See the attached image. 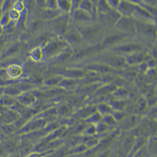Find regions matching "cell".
Masks as SVG:
<instances>
[{
  "label": "cell",
  "mask_w": 157,
  "mask_h": 157,
  "mask_svg": "<svg viewBox=\"0 0 157 157\" xmlns=\"http://www.w3.org/2000/svg\"><path fill=\"white\" fill-rule=\"evenodd\" d=\"M136 33H139L143 36L150 39H155L157 36V29L155 23L144 22L136 21Z\"/></svg>",
  "instance_id": "obj_7"
},
{
  "label": "cell",
  "mask_w": 157,
  "mask_h": 157,
  "mask_svg": "<svg viewBox=\"0 0 157 157\" xmlns=\"http://www.w3.org/2000/svg\"><path fill=\"white\" fill-rule=\"evenodd\" d=\"M74 51L71 48L68 47L59 53L57 56L53 58L52 63L54 64H63L69 61L73 57Z\"/></svg>",
  "instance_id": "obj_14"
},
{
  "label": "cell",
  "mask_w": 157,
  "mask_h": 157,
  "mask_svg": "<svg viewBox=\"0 0 157 157\" xmlns=\"http://www.w3.org/2000/svg\"><path fill=\"white\" fill-rule=\"evenodd\" d=\"M136 138V136H127L123 140L122 142V150L124 153L127 154L128 155L133 147Z\"/></svg>",
  "instance_id": "obj_18"
},
{
  "label": "cell",
  "mask_w": 157,
  "mask_h": 157,
  "mask_svg": "<svg viewBox=\"0 0 157 157\" xmlns=\"http://www.w3.org/2000/svg\"><path fill=\"white\" fill-rule=\"evenodd\" d=\"M101 61H97L107 65L113 68H121L126 64L124 56L116 53H110L104 55L101 57Z\"/></svg>",
  "instance_id": "obj_3"
},
{
  "label": "cell",
  "mask_w": 157,
  "mask_h": 157,
  "mask_svg": "<svg viewBox=\"0 0 157 157\" xmlns=\"http://www.w3.org/2000/svg\"><path fill=\"white\" fill-rule=\"evenodd\" d=\"M102 115L98 111L95 112L86 119V121L88 123H91L93 125H96L102 121Z\"/></svg>",
  "instance_id": "obj_29"
},
{
  "label": "cell",
  "mask_w": 157,
  "mask_h": 157,
  "mask_svg": "<svg viewBox=\"0 0 157 157\" xmlns=\"http://www.w3.org/2000/svg\"><path fill=\"white\" fill-rule=\"evenodd\" d=\"M97 111L103 116L105 115L110 114L113 111V109L108 104L101 103L97 107Z\"/></svg>",
  "instance_id": "obj_27"
},
{
  "label": "cell",
  "mask_w": 157,
  "mask_h": 157,
  "mask_svg": "<svg viewBox=\"0 0 157 157\" xmlns=\"http://www.w3.org/2000/svg\"><path fill=\"white\" fill-rule=\"evenodd\" d=\"M128 35L120 31L110 33L103 38L102 42L100 44L101 48L104 49L109 47H114L121 44L122 42L128 37Z\"/></svg>",
  "instance_id": "obj_4"
},
{
  "label": "cell",
  "mask_w": 157,
  "mask_h": 157,
  "mask_svg": "<svg viewBox=\"0 0 157 157\" xmlns=\"http://www.w3.org/2000/svg\"><path fill=\"white\" fill-rule=\"evenodd\" d=\"M63 14H64V13H63L58 9L52 10L45 8L43 13V18L45 20L52 21Z\"/></svg>",
  "instance_id": "obj_21"
},
{
  "label": "cell",
  "mask_w": 157,
  "mask_h": 157,
  "mask_svg": "<svg viewBox=\"0 0 157 157\" xmlns=\"http://www.w3.org/2000/svg\"><path fill=\"white\" fill-rule=\"evenodd\" d=\"M147 57L148 54L143 51H141L127 56L125 58L126 64L129 65H138L143 62L146 61Z\"/></svg>",
  "instance_id": "obj_12"
},
{
  "label": "cell",
  "mask_w": 157,
  "mask_h": 157,
  "mask_svg": "<svg viewBox=\"0 0 157 157\" xmlns=\"http://www.w3.org/2000/svg\"><path fill=\"white\" fill-rule=\"evenodd\" d=\"M70 47L64 39L54 38L45 44L42 49L43 58L46 59L54 58L62 51Z\"/></svg>",
  "instance_id": "obj_1"
},
{
  "label": "cell",
  "mask_w": 157,
  "mask_h": 157,
  "mask_svg": "<svg viewBox=\"0 0 157 157\" xmlns=\"http://www.w3.org/2000/svg\"><path fill=\"white\" fill-rule=\"evenodd\" d=\"M22 103L25 105H32L36 102V98L35 96L29 93L24 94L21 98Z\"/></svg>",
  "instance_id": "obj_30"
},
{
  "label": "cell",
  "mask_w": 157,
  "mask_h": 157,
  "mask_svg": "<svg viewBox=\"0 0 157 157\" xmlns=\"http://www.w3.org/2000/svg\"><path fill=\"white\" fill-rule=\"evenodd\" d=\"M148 104V102L147 101V100L145 98H144L143 97L140 98V100L138 101V109L139 111L141 112L144 111L147 106Z\"/></svg>",
  "instance_id": "obj_35"
},
{
  "label": "cell",
  "mask_w": 157,
  "mask_h": 157,
  "mask_svg": "<svg viewBox=\"0 0 157 157\" xmlns=\"http://www.w3.org/2000/svg\"><path fill=\"white\" fill-rule=\"evenodd\" d=\"M45 8L47 9H58L57 1L49 0L45 1Z\"/></svg>",
  "instance_id": "obj_36"
},
{
  "label": "cell",
  "mask_w": 157,
  "mask_h": 157,
  "mask_svg": "<svg viewBox=\"0 0 157 157\" xmlns=\"http://www.w3.org/2000/svg\"><path fill=\"white\" fill-rule=\"evenodd\" d=\"M71 12L72 18L78 24H83L82 25L86 23L89 24V22L93 20V17L91 15L81 9L77 8L72 10Z\"/></svg>",
  "instance_id": "obj_13"
},
{
  "label": "cell",
  "mask_w": 157,
  "mask_h": 157,
  "mask_svg": "<svg viewBox=\"0 0 157 157\" xmlns=\"http://www.w3.org/2000/svg\"><path fill=\"white\" fill-rule=\"evenodd\" d=\"M138 117L135 115L129 116L128 117H125L121 121L122 127L124 129H129L134 128L136 124L138 123Z\"/></svg>",
  "instance_id": "obj_20"
},
{
  "label": "cell",
  "mask_w": 157,
  "mask_h": 157,
  "mask_svg": "<svg viewBox=\"0 0 157 157\" xmlns=\"http://www.w3.org/2000/svg\"><path fill=\"white\" fill-rule=\"evenodd\" d=\"M77 84H78L77 80L63 78L58 86L64 89L70 90L72 88H74L76 86H77Z\"/></svg>",
  "instance_id": "obj_25"
},
{
  "label": "cell",
  "mask_w": 157,
  "mask_h": 157,
  "mask_svg": "<svg viewBox=\"0 0 157 157\" xmlns=\"http://www.w3.org/2000/svg\"><path fill=\"white\" fill-rule=\"evenodd\" d=\"M85 68L86 70L100 74H107L111 71L113 70L111 67L107 65L98 62L90 63L86 65Z\"/></svg>",
  "instance_id": "obj_17"
},
{
  "label": "cell",
  "mask_w": 157,
  "mask_h": 157,
  "mask_svg": "<svg viewBox=\"0 0 157 157\" xmlns=\"http://www.w3.org/2000/svg\"><path fill=\"white\" fill-rule=\"evenodd\" d=\"M108 104L113 109L117 111H122L126 107V103L122 100H111Z\"/></svg>",
  "instance_id": "obj_26"
},
{
  "label": "cell",
  "mask_w": 157,
  "mask_h": 157,
  "mask_svg": "<svg viewBox=\"0 0 157 157\" xmlns=\"http://www.w3.org/2000/svg\"><path fill=\"white\" fill-rule=\"evenodd\" d=\"M121 17V15L116 10H111L109 13L105 14L98 15V17L100 18L102 22L114 25Z\"/></svg>",
  "instance_id": "obj_15"
},
{
  "label": "cell",
  "mask_w": 157,
  "mask_h": 157,
  "mask_svg": "<svg viewBox=\"0 0 157 157\" xmlns=\"http://www.w3.org/2000/svg\"><path fill=\"white\" fill-rule=\"evenodd\" d=\"M52 21V28L54 31L59 35L64 36L69 28L70 17L68 14H64L53 20Z\"/></svg>",
  "instance_id": "obj_8"
},
{
  "label": "cell",
  "mask_w": 157,
  "mask_h": 157,
  "mask_svg": "<svg viewBox=\"0 0 157 157\" xmlns=\"http://www.w3.org/2000/svg\"><path fill=\"white\" fill-rule=\"evenodd\" d=\"M83 40H93L96 38L101 33V27L96 25H90L88 24L78 25L76 27Z\"/></svg>",
  "instance_id": "obj_6"
},
{
  "label": "cell",
  "mask_w": 157,
  "mask_h": 157,
  "mask_svg": "<svg viewBox=\"0 0 157 157\" xmlns=\"http://www.w3.org/2000/svg\"><path fill=\"white\" fill-rule=\"evenodd\" d=\"M118 88L117 86H115L114 84H105L101 86L100 88L94 93L95 96H102L108 94H113Z\"/></svg>",
  "instance_id": "obj_19"
},
{
  "label": "cell",
  "mask_w": 157,
  "mask_h": 157,
  "mask_svg": "<svg viewBox=\"0 0 157 157\" xmlns=\"http://www.w3.org/2000/svg\"><path fill=\"white\" fill-rule=\"evenodd\" d=\"M136 8V4L132 1H120L117 10L122 17H132Z\"/></svg>",
  "instance_id": "obj_11"
},
{
  "label": "cell",
  "mask_w": 157,
  "mask_h": 157,
  "mask_svg": "<svg viewBox=\"0 0 157 157\" xmlns=\"http://www.w3.org/2000/svg\"><path fill=\"white\" fill-rule=\"evenodd\" d=\"M58 9L64 14H68L71 12V1L58 0L57 1Z\"/></svg>",
  "instance_id": "obj_22"
},
{
  "label": "cell",
  "mask_w": 157,
  "mask_h": 157,
  "mask_svg": "<svg viewBox=\"0 0 157 157\" xmlns=\"http://www.w3.org/2000/svg\"><path fill=\"white\" fill-rule=\"evenodd\" d=\"M113 50L114 51H115V53L121 56H122L123 54H127L128 56L136 52L143 51L144 46L141 43L136 42L121 43L113 47Z\"/></svg>",
  "instance_id": "obj_5"
},
{
  "label": "cell",
  "mask_w": 157,
  "mask_h": 157,
  "mask_svg": "<svg viewBox=\"0 0 157 157\" xmlns=\"http://www.w3.org/2000/svg\"><path fill=\"white\" fill-rule=\"evenodd\" d=\"M113 94L117 98L125 97L128 95V91L124 88L118 87Z\"/></svg>",
  "instance_id": "obj_34"
},
{
  "label": "cell",
  "mask_w": 157,
  "mask_h": 157,
  "mask_svg": "<svg viewBox=\"0 0 157 157\" xmlns=\"http://www.w3.org/2000/svg\"><path fill=\"white\" fill-rule=\"evenodd\" d=\"M114 27L118 31L127 35L136 33V21L132 17H121Z\"/></svg>",
  "instance_id": "obj_2"
},
{
  "label": "cell",
  "mask_w": 157,
  "mask_h": 157,
  "mask_svg": "<svg viewBox=\"0 0 157 157\" xmlns=\"http://www.w3.org/2000/svg\"><path fill=\"white\" fill-rule=\"evenodd\" d=\"M120 1H115V0H110V1H107L108 6L112 10H116L117 9L118 6L119 5Z\"/></svg>",
  "instance_id": "obj_37"
},
{
  "label": "cell",
  "mask_w": 157,
  "mask_h": 157,
  "mask_svg": "<svg viewBox=\"0 0 157 157\" xmlns=\"http://www.w3.org/2000/svg\"><path fill=\"white\" fill-rule=\"evenodd\" d=\"M63 77L61 75H57L50 77L49 78L47 79L44 83L45 85L48 86H58L59 82L63 79Z\"/></svg>",
  "instance_id": "obj_28"
},
{
  "label": "cell",
  "mask_w": 157,
  "mask_h": 157,
  "mask_svg": "<svg viewBox=\"0 0 157 157\" xmlns=\"http://www.w3.org/2000/svg\"><path fill=\"white\" fill-rule=\"evenodd\" d=\"M95 3L98 15L105 14L112 10L108 6L107 1L101 0L96 1Z\"/></svg>",
  "instance_id": "obj_23"
},
{
  "label": "cell",
  "mask_w": 157,
  "mask_h": 157,
  "mask_svg": "<svg viewBox=\"0 0 157 157\" xmlns=\"http://www.w3.org/2000/svg\"><path fill=\"white\" fill-rule=\"evenodd\" d=\"M101 121L104 122L107 126H114L117 124V121L111 114L103 116Z\"/></svg>",
  "instance_id": "obj_32"
},
{
  "label": "cell",
  "mask_w": 157,
  "mask_h": 157,
  "mask_svg": "<svg viewBox=\"0 0 157 157\" xmlns=\"http://www.w3.org/2000/svg\"><path fill=\"white\" fill-rule=\"evenodd\" d=\"M101 48L100 44H94L79 48L77 51H74L73 57L75 59H81L90 56H92L99 52ZM72 57V58H73Z\"/></svg>",
  "instance_id": "obj_9"
},
{
  "label": "cell",
  "mask_w": 157,
  "mask_h": 157,
  "mask_svg": "<svg viewBox=\"0 0 157 157\" xmlns=\"http://www.w3.org/2000/svg\"><path fill=\"white\" fill-rule=\"evenodd\" d=\"M86 74V72L84 70L77 68H71L65 70L61 75L64 78L78 80L85 77Z\"/></svg>",
  "instance_id": "obj_16"
},
{
  "label": "cell",
  "mask_w": 157,
  "mask_h": 157,
  "mask_svg": "<svg viewBox=\"0 0 157 157\" xmlns=\"http://www.w3.org/2000/svg\"><path fill=\"white\" fill-rule=\"evenodd\" d=\"M64 36L65 41L69 45L78 46L83 41L82 36L75 26H69V28Z\"/></svg>",
  "instance_id": "obj_10"
},
{
  "label": "cell",
  "mask_w": 157,
  "mask_h": 157,
  "mask_svg": "<svg viewBox=\"0 0 157 157\" xmlns=\"http://www.w3.org/2000/svg\"><path fill=\"white\" fill-rule=\"evenodd\" d=\"M103 84L101 82H95L87 84L86 86L81 88V92L84 94H92L95 93V91L102 86Z\"/></svg>",
  "instance_id": "obj_24"
},
{
  "label": "cell",
  "mask_w": 157,
  "mask_h": 157,
  "mask_svg": "<svg viewBox=\"0 0 157 157\" xmlns=\"http://www.w3.org/2000/svg\"><path fill=\"white\" fill-rule=\"evenodd\" d=\"M97 111L96 107H88L84 109H83L81 112L79 113L81 117H83L84 118H87L90 116L95 113Z\"/></svg>",
  "instance_id": "obj_31"
},
{
  "label": "cell",
  "mask_w": 157,
  "mask_h": 157,
  "mask_svg": "<svg viewBox=\"0 0 157 157\" xmlns=\"http://www.w3.org/2000/svg\"><path fill=\"white\" fill-rule=\"evenodd\" d=\"M31 56L32 58L36 61H38L41 60L43 58L42 49H41L40 48H36L32 52Z\"/></svg>",
  "instance_id": "obj_33"
},
{
  "label": "cell",
  "mask_w": 157,
  "mask_h": 157,
  "mask_svg": "<svg viewBox=\"0 0 157 157\" xmlns=\"http://www.w3.org/2000/svg\"><path fill=\"white\" fill-rule=\"evenodd\" d=\"M28 157H42V156H41L40 154L36 153V154H33L29 155V156Z\"/></svg>",
  "instance_id": "obj_38"
}]
</instances>
